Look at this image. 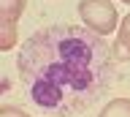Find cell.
<instances>
[{"label": "cell", "mask_w": 130, "mask_h": 117, "mask_svg": "<svg viewBox=\"0 0 130 117\" xmlns=\"http://www.w3.org/2000/svg\"><path fill=\"white\" fill-rule=\"evenodd\" d=\"M27 8V0H0V49L8 52L16 44V25L22 11Z\"/></svg>", "instance_id": "obj_3"}, {"label": "cell", "mask_w": 130, "mask_h": 117, "mask_svg": "<svg viewBox=\"0 0 130 117\" xmlns=\"http://www.w3.org/2000/svg\"><path fill=\"white\" fill-rule=\"evenodd\" d=\"M0 117H30V114L22 112V109H16V106H3L0 109Z\"/></svg>", "instance_id": "obj_6"}, {"label": "cell", "mask_w": 130, "mask_h": 117, "mask_svg": "<svg viewBox=\"0 0 130 117\" xmlns=\"http://www.w3.org/2000/svg\"><path fill=\"white\" fill-rule=\"evenodd\" d=\"M24 101L46 117H76L117 82L114 46L79 25L41 27L16 55Z\"/></svg>", "instance_id": "obj_1"}, {"label": "cell", "mask_w": 130, "mask_h": 117, "mask_svg": "<svg viewBox=\"0 0 130 117\" xmlns=\"http://www.w3.org/2000/svg\"><path fill=\"white\" fill-rule=\"evenodd\" d=\"M79 17L84 22V27L98 35H111L119 25V14H117L111 0H81Z\"/></svg>", "instance_id": "obj_2"}, {"label": "cell", "mask_w": 130, "mask_h": 117, "mask_svg": "<svg viewBox=\"0 0 130 117\" xmlns=\"http://www.w3.org/2000/svg\"><path fill=\"white\" fill-rule=\"evenodd\" d=\"M98 117H130V98H111Z\"/></svg>", "instance_id": "obj_5"}, {"label": "cell", "mask_w": 130, "mask_h": 117, "mask_svg": "<svg viewBox=\"0 0 130 117\" xmlns=\"http://www.w3.org/2000/svg\"><path fill=\"white\" fill-rule=\"evenodd\" d=\"M111 46H114V57H117V63H119V60H130V14L122 19L119 33H117V41H114Z\"/></svg>", "instance_id": "obj_4"}]
</instances>
